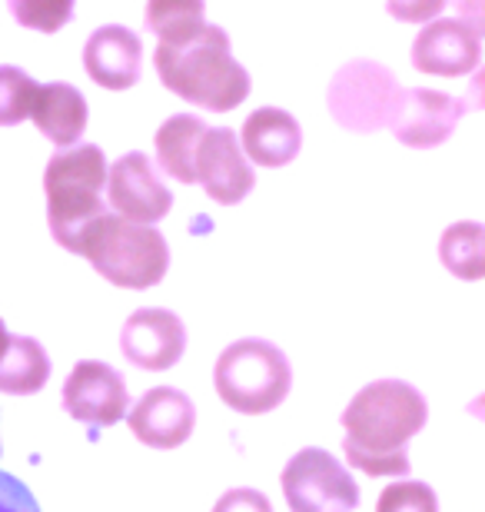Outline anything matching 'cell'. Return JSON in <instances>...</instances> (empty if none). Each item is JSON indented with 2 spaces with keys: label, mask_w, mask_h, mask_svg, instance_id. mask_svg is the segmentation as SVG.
<instances>
[{
  "label": "cell",
  "mask_w": 485,
  "mask_h": 512,
  "mask_svg": "<svg viewBox=\"0 0 485 512\" xmlns=\"http://www.w3.org/2000/svg\"><path fill=\"white\" fill-rule=\"evenodd\" d=\"M426 396L406 380H376L343 409L346 459L366 476H406L409 439L426 426Z\"/></svg>",
  "instance_id": "cell-1"
},
{
  "label": "cell",
  "mask_w": 485,
  "mask_h": 512,
  "mask_svg": "<svg viewBox=\"0 0 485 512\" xmlns=\"http://www.w3.org/2000/svg\"><path fill=\"white\" fill-rule=\"evenodd\" d=\"M153 67L170 94L213 114L236 110L253 90L250 70L233 60L230 34L213 24L173 44H157Z\"/></svg>",
  "instance_id": "cell-2"
},
{
  "label": "cell",
  "mask_w": 485,
  "mask_h": 512,
  "mask_svg": "<svg viewBox=\"0 0 485 512\" xmlns=\"http://www.w3.org/2000/svg\"><path fill=\"white\" fill-rule=\"evenodd\" d=\"M103 183H107V157L94 143H74L60 147L44 170L47 193V223L50 237L60 247L87 256L97 233L110 217L103 203Z\"/></svg>",
  "instance_id": "cell-3"
},
{
  "label": "cell",
  "mask_w": 485,
  "mask_h": 512,
  "mask_svg": "<svg viewBox=\"0 0 485 512\" xmlns=\"http://www.w3.org/2000/svg\"><path fill=\"white\" fill-rule=\"evenodd\" d=\"M213 386L236 413L263 416L290 396L293 366L270 340H236L216 360Z\"/></svg>",
  "instance_id": "cell-4"
},
{
  "label": "cell",
  "mask_w": 485,
  "mask_h": 512,
  "mask_svg": "<svg viewBox=\"0 0 485 512\" xmlns=\"http://www.w3.org/2000/svg\"><path fill=\"white\" fill-rule=\"evenodd\" d=\"M87 260L113 286L150 290L170 270V247L163 240V233L153 230V223L123 220L117 213H110Z\"/></svg>",
  "instance_id": "cell-5"
},
{
  "label": "cell",
  "mask_w": 485,
  "mask_h": 512,
  "mask_svg": "<svg viewBox=\"0 0 485 512\" xmlns=\"http://www.w3.org/2000/svg\"><path fill=\"white\" fill-rule=\"evenodd\" d=\"M402 84L379 60L356 57L336 70L326 90V107L333 120L349 133H376L389 127Z\"/></svg>",
  "instance_id": "cell-6"
},
{
  "label": "cell",
  "mask_w": 485,
  "mask_h": 512,
  "mask_svg": "<svg viewBox=\"0 0 485 512\" xmlns=\"http://www.w3.org/2000/svg\"><path fill=\"white\" fill-rule=\"evenodd\" d=\"M283 496L293 512H353L359 486L353 473L326 449H299L283 469Z\"/></svg>",
  "instance_id": "cell-7"
},
{
  "label": "cell",
  "mask_w": 485,
  "mask_h": 512,
  "mask_svg": "<svg viewBox=\"0 0 485 512\" xmlns=\"http://www.w3.org/2000/svg\"><path fill=\"white\" fill-rule=\"evenodd\" d=\"M103 187H107V207L123 220L157 223L173 207L170 187L153 170L147 153L137 150L113 160V167H107V183Z\"/></svg>",
  "instance_id": "cell-8"
},
{
  "label": "cell",
  "mask_w": 485,
  "mask_h": 512,
  "mask_svg": "<svg viewBox=\"0 0 485 512\" xmlns=\"http://www.w3.org/2000/svg\"><path fill=\"white\" fill-rule=\"evenodd\" d=\"M193 177L206 190V197L233 207L256 187V173L240 147V137L230 127H206L196 147Z\"/></svg>",
  "instance_id": "cell-9"
},
{
  "label": "cell",
  "mask_w": 485,
  "mask_h": 512,
  "mask_svg": "<svg viewBox=\"0 0 485 512\" xmlns=\"http://www.w3.org/2000/svg\"><path fill=\"white\" fill-rule=\"evenodd\" d=\"M466 114V104L442 90L429 87H402V97L396 104V114L389 120V130L396 133L399 143L416 150L439 147L452 137V130Z\"/></svg>",
  "instance_id": "cell-10"
},
{
  "label": "cell",
  "mask_w": 485,
  "mask_h": 512,
  "mask_svg": "<svg viewBox=\"0 0 485 512\" xmlns=\"http://www.w3.org/2000/svg\"><path fill=\"white\" fill-rule=\"evenodd\" d=\"M130 393L123 376L107 363L84 360L74 366V373L64 383V409L77 423H87L90 429L113 426L127 416Z\"/></svg>",
  "instance_id": "cell-11"
},
{
  "label": "cell",
  "mask_w": 485,
  "mask_h": 512,
  "mask_svg": "<svg viewBox=\"0 0 485 512\" xmlns=\"http://www.w3.org/2000/svg\"><path fill=\"white\" fill-rule=\"evenodd\" d=\"M120 350L137 370L163 373L177 366L183 350H187V326L177 313L147 306V310H137L123 323Z\"/></svg>",
  "instance_id": "cell-12"
},
{
  "label": "cell",
  "mask_w": 485,
  "mask_h": 512,
  "mask_svg": "<svg viewBox=\"0 0 485 512\" xmlns=\"http://www.w3.org/2000/svg\"><path fill=\"white\" fill-rule=\"evenodd\" d=\"M130 433L150 449H177L193 436L196 409L187 393L173 386H157L127 406Z\"/></svg>",
  "instance_id": "cell-13"
},
{
  "label": "cell",
  "mask_w": 485,
  "mask_h": 512,
  "mask_svg": "<svg viewBox=\"0 0 485 512\" xmlns=\"http://www.w3.org/2000/svg\"><path fill=\"white\" fill-rule=\"evenodd\" d=\"M479 34L459 17L429 20L412 44V64L432 77H466L479 67Z\"/></svg>",
  "instance_id": "cell-14"
},
{
  "label": "cell",
  "mask_w": 485,
  "mask_h": 512,
  "mask_svg": "<svg viewBox=\"0 0 485 512\" xmlns=\"http://www.w3.org/2000/svg\"><path fill=\"white\" fill-rule=\"evenodd\" d=\"M84 70L103 90H130L143 74V44L130 27L107 24L84 44Z\"/></svg>",
  "instance_id": "cell-15"
},
{
  "label": "cell",
  "mask_w": 485,
  "mask_h": 512,
  "mask_svg": "<svg viewBox=\"0 0 485 512\" xmlns=\"http://www.w3.org/2000/svg\"><path fill=\"white\" fill-rule=\"evenodd\" d=\"M240 147L246 160L256 167H286L303 150V130H299L296 117L286 114L280 107H260L246 117Z\"/></svg>",
  "instance_id": "cell-16"
},
{
  "label": "cell",
  "mask_w": 485,
  "mask_h": 512,
  "mask_svg": "<svg viewBox=\"0 0 485 512\" xmlns=\"http://www.w3.org/2000/svg\"><path fill=\"white\" fill-rule=\"evenodd\" d=\"M27 117H34V127L60 150L74 147L80 140V133L87 130L90 110L74 84H37Z\"/></svg>",
  "instance_id": "cell-17"
},
{
  "label": "cell",
  "mask_w": 485,
  "mask_h": 512,
  "mask_svg": "<svg viewBox=\"0 0 485 512\" xmlns=\"http://www.w3.org/2000/svg\"><path fill=\"white\" fill-rule=\"evenodd\" d=\"M50 380V360L47 350L34 336H14L4 356H0V393L7 396H30L40 393Z\"/></svg>",
  "instance_id": "cell-18"
},
{
  "label": "cell",
  "mask_w": 485,
  "mask_h": 512,
  "mask_svg": "<svg viewBox=\"0 0 485 512\" xmlns=\"http://www.w3.org/2000/svg\"><path fill=\"white\" fill-rule=\"evenodd\" d=\"M206 124L193 114H177L170 117L167 124H160L157 130V160L160 170L170 173L173 180L180 183H196L193 177V160H196V147H200Z\"/></svg>",
  "instance_id": "cell-19"
},
{
  "label": "cell",
  "mask_w": 485,
  "mask_h": 512,
  "mask_svg": "<svg viewBox=\"0 0 485 512\" xmlns=\"http://www.w3.org/2000/svg\"><path fill=\"white\" fill-rule=\"evenodd\" d=\"M442 263L462 280H479L485 273V233L479 223H452L439 243Z\"/></svg>",
  "instance_id": "cell-20"
},
{
  "label": "cell",
  "mask_w": 485,
  "mask_h": 512,
  "mask_svg": "<svg viewBox=\"0 0 485 512\" xmlns=\"http://www.w3.org/2000/svg\"><path fill=\"white\" fill-rule=\"evenodd\" d=\"M203 0H147V30L160 44H173L196 34L206 24Z\"/></svg>",
  "instance_id": "cell-21"
},
{
  "label": "cell",
  "mask_w": 485,
  "mask_h": 512,
  "mask_svg": "<svg viewBox=\"0 0 485 512\" xmlns=\"http://www.w3.org/2000/svg\"><path fill=\"white\" fill-rule=\"evenodd\" d=\"M7 4L20 27L40 30V34H57L60 27L70 24L77 0H7Z\"/></svg>",
  "instance_id": "cell-22"
},
{
  "label": "cell",
  "mask_w": 485,
  "mask_h": 512,
  "mask_svg": "<svg viewBox=\"0 0 485 512\" xmlns=\"http://www.w3.org/2000/svg\"><path fill=\"white\" fill-rule=\"evenodd\" d=\"M37 84L20 67H0V127H14L27 120L30 104H34Z\"/></svg>",
  "instance_id": "cell-23"
},
{
  "label": "cell",
  "mask_w": 485,
  "mask_h": 512,
  "mask_svg": "<svg viewBox=\"0 0 485 512\" xmlns=\"http://www.w3.org/2000/svg\"><path fill=\"white\" fill-rule=\"evenodd\" d=\"M376 512H439V496L432 486L406 479V483H392L383 489Z\"/></svg>",
  "instance_id": "cell-24"
},
{
  "label": "cell",
  "mask_w": 485,
  "mask_h": 512,
  "mask_svg": "<svg viewBox=\"0 0 485 512\" xmlns=\"http://www.w3.org/2000/svg\"><path fill=\"white\" fill-rule=\"evenodd\" d=\"M446 4L449 0H386V10L402 24H429L446 10Z\"/></svg>",
  "instance_id": "cell-25"
},
{
  "label": "cell",
  "mask_w": 485,
  "mask_h": 512,
  "mask_svg": "<svg viewBox=\"0 0 485 512\" xmlns=\"http://www.w3.org/2000/svg\"><path fill=\"white\" fill-rule=\"evenodd\" d=\"M213 512H273V506L260 489L236 486V489H226V493L216 499Z\"/></svg>",
  "instance_id": "cell-26"
},
{
  "label": "cell",
  "mask_w": 485,
  "mask_h": 512,
  "mask_svg": "<svg viewBox=\"0 0 485 512\" xmlns=\"http://www.w3.org/2000/svg\"><path fill=\"white\" fill-rule=\"evenodd\" d=\"M0 512H40V506L17 476L0 473Z\"/></svg>",
  "instance_id": "cell-27"
},
{
  "label": "cell",
  "mask_w": 485,
  "mask_h": 512,
  "mask_svg": "<svg viewBox=\"0 0 485 512\" xmlns=\"http://www.w3.org/2000/svg\"><path fill=\"white\" fill-rule=\"evenodd\" d=\"M456 10H459V20L469 24L476 34H482L485 20H482V0H456Z\"/></svg>",
  "instance_id": "cell-28"
},
{
  "label": "cell",
  "mask_w": 485,
  "mask_h": 512,
  "mask_svg": "<svg viewBox=\"0 0 485 512\" xmlns=\"http://www.w3.org/2000/svg\"><path fill=\"white\" fill-rule=\"evenodd\" d=\"M7 343H10V333H7V326H4V320H0V356H4V350H7Z\"/></svg>",
  "instance_id": "cell-29"
}]
</instances>
